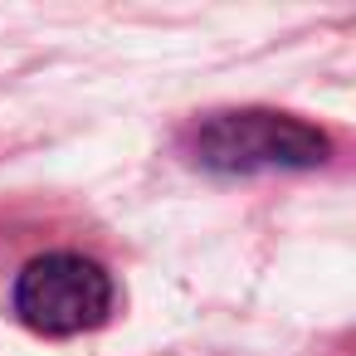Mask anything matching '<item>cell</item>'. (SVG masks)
Wrapping results in <instances>:
<instances>
[{
    "label": "cell",
    "instance_id": "cell-1",
    "mask_svg": "<svg viewBox=\"0 0 356 356\" xmlns=\"http://www.w3.org/2000/svg\"><path fill=\"white\" fill-rule=\"evenodd\" d=\"M191 156L210 171H278L327 161V137L283 113H215L191 132Z\"/></svg>",
    "mask_w": 356,
    "mask_h": 356
},
{
    "label": "cell",
    "instance_id": "cell-2",
    "mask_svg": "<svg viewBox=\"0 0 356 356\" xmlns=\"http://www.w3.org/2000/svg\"><path fill=\"white\" fill-rule=\"evenodd\" d=\"M10 307L30 332L74 337V332H88V327H98L108 317L113 283L83 254H44V259L20 268Z\"/></svg>",
    "mask_w": 356,
    "mask_h": 356
}]
</instances>
